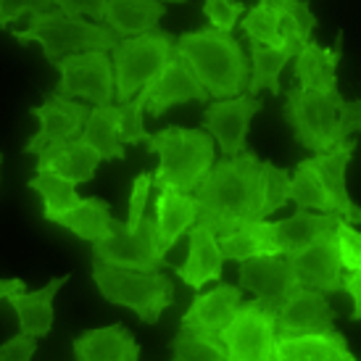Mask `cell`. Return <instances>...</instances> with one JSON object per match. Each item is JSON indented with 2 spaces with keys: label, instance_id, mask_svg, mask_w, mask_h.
<instances>
[{
  "label": "cell",
  "instance_id": "obj_1",
  "mask_svg": "<svg viewBox=\"0 0 361 361\" xmlns=\"http://www.w3.org/2000/svg\"><path fill=\"white\" fill-rule=\"evenodd\" d=\"M198 221L216 238L243 224L267 219L264 203V161L256 153L221 156L203 177L198 190Z\"/></svg>",
  "mask_w": 361,
  "mask_h": 361
},
{
  "label": "cell",
  "instance_id": "obj_2",
  "mask_svg": "<svg viewBox=\"0 0 361 361\" xmlns=\"http://www.w3.org/2000/svg\"><path fill=\"white\" fill-rule=\"evenodd\" d=\"M174 56L188 63V69L209 92V98L224 101L248 90L251 61L232 32H219L214 27L185 32L177 37Z\"/></svg>",
  "mask_w": 361,
  "mask_h": 361
},
{
  "label": "cell",
  "instance_id": "obj_3",
  "mask_svg": "<svg viewBox=\"0 0 361 361\" xmlns=\"http://www.w3.org/2000/svg\"><path fill=\"white\" fill-rule=\"evenodd\" d=\"M145 148L159 156V169L153 171L156 190L169 188L192 195L216 164V142L206 130L166 127L151 135Z\"/></svg>",
  "mask_w": 361,
  "mask_h": 361
},
{
  "label": "cell",
  "instance_id": "obj_4",
  "mask_svg": "<svg viewBox=\"0 0 361 361\" xmlns=\"http://www.w3.org/2000/svg\"><path fill=\"white\" fill-rule=\"evenodd\" d=\"M11 37L21 45L37 42L42 48V56L53 69L59 66L61 59H66L71 53L82 51H114L119 45V37L106 27L87 19H74L61 13L59 8L40 11L32 13L27 30H13Z\"/></svg>",
  "mask_w": 361,
  "mask_h": 361
},
{
  "label": "cell",
  "instance_id": "obj_5",
  "mask_svg": "<svg viewBox=\"0 0 361 361\" xmlns=\"http://www.w3.org/2000/svg\"><path fill=\"white\" fill-rule=\"evenodd\" d=\"M90 277L103 301L135 311L142 324H156L174 303V282L164 271H135L90 261Z\"/></svg>",
  "mask_w": 361,
  "mask_h": 361
},
{
  "label": "cell",
  "instance_id": "obj_6",
  "mask_svg": "<svg viewBox=\"0 0 361 361\" xmlns=\"http://www.w3.org/2000/svg\"><path fill=\"white\" fill-rule=\"evenodd\" d=\"M341 90L319 92V90H301L298 85L288 90L282 103V116L290 124L293 137L301 142L311 153H327L335 145H341V109H343Z\"/></svg>",
  "mask_w": 361,
  "mask_h": 361
},
{
  "label": "cell",
  "instance_id": "obj_7",
  "mask_svg": "<svg viewBox=\"0 0 361 361\" xmlns=\"http://www.w3.org/2000/svg\"><path fill=\"white\" fill-rule=\"evenodd\" d=\"M174 35L164 30H153L137 37L119 40L111 51L114 77H116V101H132L140 90H145L161 69L174 59Z\"/></svg>",
  "mask_w": 361,
  "mask_h": 361
},
{
  "label": "cell",
  "instance_id": "obj_8",
  "mask_svg": "<svg viewBox=\"0 0 361 361\" xmlns=\"http://www.w3.org/2000/svg\"><path fill=\"white\" fill-rule=\"evenodd\" d=\"M277 311V306L261 298L240 303L235 319L219 338L227 348V361H274Z\"/></svg>",
  "mask_w": 361,
  "mask_h": 361
},
{
  "label": "cell",
  "instance_id": "obj_9",
  "mask_svg": "<svg viewBox=\"0 0 361 361\" xmlns=\"http://www.w3.org/2000/svg\"><path fill=\"white\" fill-rule=\"evenodd\" d=\"M90 261H101L109 267L135 271H161L164 267H171L166 256L159 251L156 219L148 214L135 230H130L124 221L114 219V230L109 238L101 243H92Z\"/></svg>",
  "mask_w": 361,
  "mask_h": 361
},
{
  "label": "cell",
  "instance_id": "obj_10",
  "mask_svg": "<svg viewBox=\"0 0 361 361\" xmlns=\"http://www.w3.org/2000/svg\"><path fill=\"white\" fill-rule=\"evenodd\" d=\"M56 92L63 98H85L92 106H111L116 101V77L109 51H82L59 61Z\"/></svg>",
  "mask_w": 361,
  "mask_h": 361
},
{
  "label": "cell",
  "instance_id": "obj_11",
  "mask_svg": "<svg viewBox=\"0 0 361 361\" xmlns=\"http://www.w3.org/2000/svg\"><path fill=\"white\" fill-rule=\"evenodd\" d=\"M30 114L40 121V127L27 140L24 153L27 156H40L45 148H51L56 142L77 140L82 130H85V121L90 116V109L85 103L63 98V95L53 90L45 95V101L40 106H32Z\"/></svg>",
  "mask_w": 361,
  "mask_h": 361
},
{
  "label": "cell",
  "instance_id": "obj_12",
  "mask_svg": "<svg viewBox=\"0 0 361 361\" xmlns=\"http://www.w3.org/2000/svg\"><path fill=\"white\" fill-rule=\"evenodd\" d=\"M261 98L256 95H238L214 101L203 111V130L209 132L219 145L221 156H240L248 151V130L251 119L261 111Z\"/></svg>",
  "mask_w": 361,
  "mask_h": 361
},
{
  "label": "cell",
  "instance_id": "obj_13",
  "mask_svg": "<svg viewBox=\"0 0 361 361\" xmlns=\"http://www.w3.org/2000/svg\"><path fill=\"white\" fill-rule=\"evenodd\" d=\"M238 282L243 290L253 293L256 298L271 303L277 309L293 290L301 288L290 256H256V259L240 261Z\"/></svg>",
  "mask_w": 361,
  "mask_h": 361
},
{
  "label": "cell",
  "instance_id": "obj_14",
  "mask_svg": "<svg viewBox=\"0 0 361 361\" xmlns=\"http://www.w3.org/2000/svg\"><path fill=\"white\" fill-rule=\"evenodd\" d=\"M335 332V311L327 295L311 288L293 290L277 311V335H319Z\"/></svg>",
  "mask_w": 361,
  "mask_h": 361
},
{
  "label": "cell",
  "instance_id": "obj_15",
  "mask_svg": "<svg viewBox=\"0 0 361 361\" xmlns=\"http://www.w3.org/2000/svg\"><path fill=\"white\" fill-rule=\"evenodd\" d=\"M243 303V288L219 282L216 288H211L209 293H198L192 298L190 309L182 314L180 327L188 330H198L203 335H211L219 341L221 332L230 327V322L235 319V314Z\"/></svg>",
  "mask_w": 361,
  "mask_h": 361
},
{
  "label": "cell",
  "instance_id": "obj_16",
  "mask_svg": "<svg viewBox=\"0 0 361 361\" xmlns=\"http://www.w3.org/2000/svg\"><path fill=\"white\" fill-rule=\"evenodd\" d=\"M148 90V103H145V114L159 119L164 116L171 106H182V103H206L209 92L203 90V85L195 80V74L188 69V63L182 59H174L161 69V74L145 87Z\"/></svg>",
  "mask_w": 361,
  "mask_h": 361
},
{
  "label": "cell",
  "instance_id": "obj_17",
  "mask_svg": "<svg viewBox=\"0 0 361 361\" xmlns=\"http://www.w3.org/2000/svg\"><path fill=\"white\" fill-rule=\"evenodd\" d=\"M295 277L301 288H311L319 293H341L343 290V267L338 256V240L335 232L311 243L309 248L290 256Z\"/></svg>",
  "mask_w": 361,
  "mask_h": 361
},
{
  "label": "cell",
  "instance_id": "obj_18",
  "mask_svg": "<svg viewBox=\"0 0 361 361\" xmlns=\"http://www.w3.org/2000/svg\"><path fill=\"white\" fill-rule=\"evenodd\" d=\"M343 61V32L330 48H322L319 42L309 40L298 56L293 59V77L301 90L335 92L338 90V66Z\"/></svg>",
  "mask_w": 361,
  "mask_h": 361
},
{
  "label": "cell",
  "instance_id": "obj_19",
  "mask_svg": "<svg viewBox=\"0 0 361 361\" xmlns=\"http://www.w3.org/2000/svg\"><path fill=\"white\" fill-rule=\"evenodd\" d=\"M353 151H356V140H345L341 145H335L332 151L327 153H314L309 159V164L314 166V171L319 174L324 190L330 192L332 203H335V211L341 214L345 221L351 224H361V209L353 203L351 192L345 188V169L353 159Z\"/></svg>",
  "mask_w": 361,
  "mask_h": 361
},
{
  "label": "cell",
  "instance_id": "obj_20",
  "mask_svg": "<svg viewBox=\"0 0 361 361\" xmlns=\"http://www.w3.org/2000/svg\"><path fill=\"white\" fill-rule=\"evenodd\" d=\"M343 221L341 214H317V211L298 209L293 216L280 221H269L271 240L277 245L280 256H295L311 243L335 232V227Z\"/></svg>",
  "mask_w": 361,
  "mask_h": 361
},
{
  "label": "cell",
  "instance_id": "obj_21",
  "mask_svg": "<svg viewBox=\"0 0 361 361\" xmlns=\"http://www.w3.org/2000/svg\"><path fill=\"white\" fill-rule=\"evenodd\" d=\"M188 240H190L188 259L182 261L174 271L188 288L198 293L203 285L221 280V267L227 259L221 253L216 235L203 224H192L190 232H188Z\"/></svg>",
  "mask_w": 361,
  "mask_h": 361
},
{
  "label": "cell",
  "instance_id": "obj_22",
  "mask_svg": "<svg viewBox=\"0 0 361 361\" xmlns=\"http://www.w3.org/2000/svg\"><path fill=\"white\" fill-rule=\"evenodd\" d=\"M156 240H159V251L166 253L177 245L185 232L198 221V201L190 192H177L164 188L156 195Z\"/></svg>",
  "mask_w": 361,
  "mask_h": 361
},
{
  "label": "cell",
  "instance_id": "obj_23",
  "mask_svg": "<svg viewBox=\"0 0 361 361\" xmlns=\"http://www.w3.org/2000/svg\"><path fill=\"white\" fill-rule=\"evenodd\" d=\"M101 161V153L90 148L82 137H77V140H63L45 148L37 156L35 171H56V174L66 177L74 185H85V182H90L95 177Z\"/></svg>",
  "mask_w": 361,
  "mask_h": 361
},
{
  "label": "cell",
  "instance_id": "obj_24",
  "mask_svg": "<svg viewBox=\"0 0 361 361\" xmlns=\"http://www.w3.org/2000/svg\"><path fill=\"white\" fill-rule=\"evenodd\" d=\"M274 361H359L348 351L341 332L319 335H277Z\"/></svg>",
  "mask_w": 361,
  "mask_h": 361
},
{
  "label": "cell",
  "instance_id": "obj_25",
  "mask_svg": "<svg viewBox=\"0 0 361 361\" xmlns=\"http://www.w3.org/2000/svg\"><path fill=\"white\" fill-rule=\"evenodd\" d=\"M69 282V274H61V277H53L45 288L35 293H16L11 295L8 303L11 309L16 311L19 317V330L24 335H32V338H45L48 332L53 330V319H56V311H53V298L59 295V290Z\"/></svg>",
  "mask_w": 361,
  "mask_h": 361
},
{
  "label": "cell",
  "instance_id": "obj_26",
  "mask_svg": "<svg viewBox=\"0 0 361 361\" xmlns=\"http://www.w3.org/2000/svg\"><path fill=\"white\" fill-rule=\"evenodd\" d=\"M71 351L77 361H130L132 353L140 351V345L135 341V335L116 322L111 327L82 332L71 343Z\"/></svg>",
  "mask_w": 361,
  "mask_h": 361
},
{
  "label": "cell",
  "instance_id": "obj_27",
  "mask_svg": "<svg viewBox=\"0 0 361 361\" xmlns=\"http://www.w3.org/2000/svg\"><path fill=\"white\" fill-rule=\"evenodd\" d=\"M164 13L166 8L161 0H109L106 27L119 40H127V37H137V35L159 30Z\"/></svg>",
  "mask_w": 361,
  "mask_h": 361
},
{
  "label": "cell",
  "instance_id": "obj_28",
  "mask_svg": "<svg viewBox=\"0 0 361 361\" xmlns=\"http://www.w3.org/2000/svg\"><path fill=\"white\" fill-rule=\"evenodd\" d=\"M59 224L71 235H77L85 243H101L106 240L114 230V216H111V206L103 198H82L74 209L63 211L61 216L51 221Z\"/></svg>",
  "mask_w": 361,
  "mask_h": 361
},
{
  "label": "cell",
  "instance_id": "obj_29",
  "mask_svg": "<svg viewBox=\"0 0 361 361\" xmlns=\"http://www.w3.org/2000/svg\"><path fill=\"white\" fill-rule=\"evenodd\" d=\"M219 248L224 253L227 261H248L256 259V256H280L277 253V245L271 240V230L269 221H251V224H243L238 230L227 232V235H219Z\"/></svg>",
  "mask_w": 361,
  "mask_h": 361
},
{
  "label": "cell",
  "instance_id": "obj_30",
  "mask_svg": "<svg viewBox=\"0 0 361 361\" xmlns=\"http://www.w3.org/2000/svg\"><path fill=\"white\" fill-rule=\"evenodd\" d=\"M80 137L101 153L103 161H121L127 156V151H124L127 145L119 137V121H116L114 103L111 106H92Z\"/></svg>",
  "mask_w": 361,
  "mask_h": 361
},
{
  "label": "cell",
  "instance_id": "obj_31",
  "mask_svg": "<svg viewBox=\"0 0 361 361\" xmlns=\"http://www.w3.org/2000/svg\"><path fill=\"white\" fill-rule=\"evenodd\" d=\"M248 51H251L248 95H259L264 90L271 92V95H280V74L295 56L288 48H269V45H261V42H248Z\"/></svg>",
  "mask_w": 361,
  "mask_h": 361
},
{
  "label": "cell",
  "instance_id": "obj_32",
  "mask_svg": "<svg viewBox=\"0 0 361 361\" xmlns=\"http://www.w3.org/2000/svg\"><path fill=\"white\" fill-rule=\"evenodd\" d=\"M27 185H30V190H35L42 198V219L45 221H53L63 211L74 209L82 201L77 185L56 174V171H35V177Z\"/></svg>",
  "mask_w": 361,
  "mask_h": 361
},
{
  "label": "cell",
  "instance_id": "obj_33",
  "mask_svg": "<svg viewBox=\"0 0 361 361\" xmlns=\"http://www.w3.org/2000/svg\"><path fill=\"white\" fill-rule=\"evenodd\" d=\"M290 201L298 209L317 211V214H338L335 203H332L330 192L324 190L319 174L314 171L309 159L298 161L295 171L290 174Z\"/></svg>",
  "mask_w": 361,
  "mask_h": 361
},
{
  "label": "cell",
  "instance_id": "obj_34",
  "mask_svg": "<svg viewBox=\"0 0 361 361\" xmlns=\"http://www.w3.org/2000/svg\"><path fill=\"white\" fill-rule=\"evenodd\" d=\"M317 30V16L311 13L306 0H285V11H282V24H280V37L282 48H288L293 56H298L303 45L311 37V32Z\"/></svg>",
  "mask_w": 361,
  "mask_h": 361
},
{
  "label": "cell",
  "instance_id": "obj_35",
  "mask_svg": "<svg viewBox=\"0 0 361 361\" xmlns=\"http://www.w3.org/2000/svg\"><path fill=\"white\" fill-rule=\"evenodd\" d=\"M171 353L174 361H227V348L221 345V341L188 327H180V332L174 335Z\"/></svg>",
  "mask_w": 361,
  "mask_h": 361
},
{
  "label": "cell",
  "instance_id": "obj_36",
  "mask_svg": "<svg viewBox=\"0 0 361 361\" xmlns=\"http://www.w3.org/2000/svg\"><path fill=\"white\" fill-rule=\"evenodd\" d=\"M145 103H148V90H140L132 101L116 106V121H119V137L124 145H137L148 142L151 132L145 130Z\"/></svg>",
  "mask_w": 361,
  "mask_h": 361
},
{
  "label": "cell",
  "instance_id": "obj_37",
  "mask_svg": "<svg viewBox=\"0 0 361 361\" xmlns=\"http://www.w3.org/2000/svg\"><path fill=\"white\" fill-rule=\"evenodd\" d=\"M290 201V174L269 161H264V203H267V216L280 211Z\"/></svg>",
  "mask_w": 361,
  "mask_h": 361
},
{
  "label": "cell",
  "instance_id": "obj_38",
  "mask_svg": "<svg viewBox=\"0 0 361 361\" xmlns=\"http://www.w3.org/2000/svg\"><path fill=\"white\" fill-rule=\"evenodd\" d=\"M245 6L240 0H203V16L209 19V27L219 32H235L243 21Z\"/></svg>",
  "mask_w": 361,
  "mask_h": 361
},
{
  "label": "cell",
  "instance_id": "obj_39",
  "mask_svg": "<svg viewBox=\"0 0 361 361\" xmlns=\"http://www.w3.org/2000/svg\"><path fill=\"white\" fill-rule=\"evenodd\" d=\"M335 240H338V256H341L343 269L361 271V230L343 219L335 227Z\"/></svg>",
  "mask_w": 361,
  "mask_h": 361
},
{
  "label": "cell",
  "instance_id": "obj_40",
  "mask_svg": "<svg viewBox=\"0 0 361 361\" xmlns=\"http://www.w3.org/2000/svg\"><path fill=\"white\" fill-rule=\"evenodd\" d=\"M151 190H153V174L151 171H142L132 180V192H130V209H127V227L135 230L142 219H145V209H148V201H151Z\"/></svg>",
  "mask_w": 361,
  "mask_h": 361
},
{
  "label": "cell",
  "instance_id": "obj_41",
  "mask_svg": "<svg viewBox=\"0 0 361 361\" xmlns=\"http://www.w3.org/2000/svg\"><path fill=\"white\" fill-rule=\"evenodd\" d=\"M53 6L74 19H87L95 24H106L109 0H53Z\"/></svg>",
  "mask_w": 361,
  "mask_h": 361
},
{
  "label": "cell",
  "instance_id": "obj_42",
  "mask_svg": "<svg viewBox=\"0 0 361 361\" xmlns=\"http://www.w3.org/2000/svg\"><path fill=\"white\" fill-rule=\"evenodd\" d=\"M51 8L53 0H0V30H8L13 21Z\"/></svg>",
  "mask_w": 361,
  "mask_h": 361
},
{
  "label": "cell",
  "instance_id": "obj_43",
  "mask_svg": "<svg viewBox=\"0 0 361 361\" xmlns=\"http://www.w3.org/2000/svg\"><path fill=\"white\" fill-rule=\"evenodd\" d=\"M35 351H37V338L19 332L0 345V361H32Z\"/></svg>",
  "mask_w": 361,
  "mask_h": 361
},
{
  "label": "cell",
  "instance_id": "obj_44",
  "mask_svg": "<svg viewBox=\"0 0 361 361\" xmlns=\"http://www.w3.org/2000/svg\"><path fill=\"white\" fill-rule=\"evenodd\" d=\"M356 132H361V101H343V109H341L343 140H348Z\"/></svg>",
  "mask_w": 361,
  "mask_h": 361
},
{
  "label": "cell",
  "instance_id": "obj_45",
  "mask_svg": "<svg viewBox=\"0 0 361 361\" xmlns=\"http://www.w3.org/2000/svg\"><path fill=\"white\" fill-rule=\"evenodd\" d=\"M343 290L348 293L353 301L351 319L361 322V271H348V274L343 277Z\"/></svg>",
  "mask_w": 361,
  "mask_h": 361
},
{
  "label": "cell",
  "instance_id": "obj_46",
  "mask_svg": "<svg viewBox=\"0 0 361 361\" xmlns=\"http://www.w3.org/2000/svg\"><path fill=\"white\" fill-rule=\"evenodd\" d=\"M27 290V282L19 280V277H11V280H3L0 277V301H8L11 295Z\"/></svg>",
  "mask_w": 361,
  "mask_h": 361
},
{
  "label": "cell",
  "instance_id": "obj_47",
  "mask_svg": "<svg viewBox=\"0 0 361 361\" xmlns=\"http://www.w3.org/2000/svg\"><path fill=\"white\" fill-rule=\"evenodd\" d=\"M161 3H177V6H182V3H188V0H161Z\"/></svg>",
  "mask_w": 361,
  "mask_h": 361
},
{
  "label": "cell",
  "instance_id": "obj_48",
  "mask_svg": "<svg viewBox=\"0 0 361 361\" xmlns=\"http://www.w3.org/2000/svg\"><path fill=\"white\" fill-rule=\"evenodd\" d=\"M130 361H140V351H137V353H132Z\"/></svg>",
  "mask_w": 361,
  "mask_h": 361
},
{
  "label": "cell",
  "instance_id": "obj_49",
  "mask_svg": "<svg viewBox=\"0 0 361 361\" xmlns=\"http://www.w3.org/2000/svg\"><path fill=\"white\" fill-rule=\"evenodd\" d=\"M0 166H3V153H0Z\"/></svg>",
  "mask_w": 361,
  "mask_h": 361
},
{
  "label": "cell",
  "instance_id": "obj_50",
  "mask_svg": "<svg viewBox=\"0 0 361 361\" xmlns=\"http://www.w3.org/2000/svg\"><path fill=\"white\" fill-rule=\"evenodd\" d=\"M171 361H174V359H171Z\"/></svg>",
  "mask_w": 361,
  "mask_h": 361
}]
</instances>
